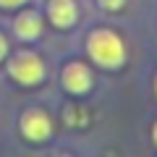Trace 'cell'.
<instances>
[{
  "label": "cell",
  "mask_w": 157,
  "mask_h": 157,
  "mask_svg": "<svg viewBox=\"0 0 157 157\" xmlns=\"http://www.w3.org/2000/svg\"><path fill=\"white\" fill-rule=\"evenodd\" d=\"M6 52H8V39L3 37V34H0V60L6 58Z\"/></svg>",
  "instance_id": "cell-9"
},
{
  "label": "cell",
  "mask_w": 157,
  "mask_h": 157,
  "mask_svg": "<svg viewBox=\"0 0 157 157\" xmlns=\"http://www.w3.org/2000/svg\"><path fill=\"white\" fill-rule=\"evenodd\" d=\"M21 134L32 141H45L52 134V121L45 110H26L21 118Z\"/></svg>",
  "instance_id": "cell-3"
},
{
  "label": "cell",
  "mask_w": 157,
  "mask_h": 157,
  "mask_svg": "<svg viewBox=\"0 0 157 157\" xmlns=\"http://www.w3.org/2000/svg\"><path fill=\"white\" fill-rule=\"evenodd\" d=\"M152 136H155V144H157V123H155V128H152Z\"/></svg>",
  "instance_id": "cell-10"
},
{
  "label": "cell",
  "mask_w": 157,
  "mask_h": 157,
  "mask_svg": "<svg viewBox=\"0 0 157 157\" xmlns=\"http://www.w3.org/2000/svg\"><path fill=\"white\" fill-rule=\"evenodd\" d=\"M8 73L21 84H37V81L45 78V63L37 52L21 50L8 60Z\"/></svg>",
  "instance_id": "cell-2"
},
{
  "label": "cell",
  "mask_w": 157,
  "mask_h": 157,
  "mask_svg": "<svg viewBox=\"0 0 157 157\" xmlns=\"http://www.w3.org/2000/svg\"><path fill=\"white\" fill-rule=\"evenodd\" d=\"M86 50L102 68H118L126 60V45L113 29H94L86 39Z\"/></svg>",
  "instance_id": "cell-1"
},
{
  "label": "cell",
  "mask_w": 157,
  "mask_h": 157,
  "mask_svg": "<svg viewBox=\"0 0 157 157\" xmlns=\"http://www.w3.org/2000/svg\"><path fill=\"white\" fill-rule=\"evenodd\" d=\"M13 29H16V34L21 39H37L39 32H42V18H39L34 11H24V13L16 16Z\"/></svg>",
  "instance_id": "cell-6"
},
{
  "label": "cell",
  "mask_w": 157,
  "mask_h": 157,
  "mask_svg": "<svg viewBox=\"0 0 157 157\" xmlns=\"http://www.w3.org/2000/svg\"><path fill=\"white\" fill-rule=\"evenodd\" d=\"M63 86L71 94H84L92 89V73L84 63H68L63 68Z\"/></svg>",
  "instance_id": "cell-4"
},
{
  "label": "cell",
  "mask_w": 157,
  "mask_h": 157,
  "mask_svg": "<svg viewBox=\"0 0 157 157\" xmlns=\"http://www.w3.org/2000/svg\"><path fill=\"white\" fill-rule=\"evenodd\" d=\"M126 0H100V6L102 8H107V11H115V8H121Z\"/></svg>",
  "instance_id": "cell-7"
},
{
  "label": "cell",
  "mask_w": 157,
  "mask_h": 157,
  "mask_svg": "<svg viewBox=\"0 0 157 157\" xmlns=\"http://www.w3.org/2000/svg\"><path fill=\"white\" fill-rule=\"evenodd\" d=\"M26 0H0V8H18V6H24Z\"/></svg>",
  "instance_id": "cell-8"
},
{
  "label": "cell",
  "mask_w": 157,
  "mask_h": 157,
  "mask_svg": "<svg viewBox=\"0 0 157 157\" xmlns=\"http://www.w3.org/2000/svg\"><path fill=\"white\" fill-rule=\"evenodd\" d=\"M47 13H50V21L58 29H68L76 21V6H73V0H50L47 3Z\"/></svg>",
  "instance_id": "cell-5"
},
{
  "label": "cell",
  "mask_w": 157,
  "mask_h": 157,
  "mask_svg": "<svg viewBox=\"0 0 157 157\" xmlns=\"http://www.w3.org/2000/svg\"><path fill=\"white\" fill-rule=\"evenodd\" d=\"M155 92H157V78H155Z\"/></svg>",
  "instance_id": "cell-11"
}]
</instances>
